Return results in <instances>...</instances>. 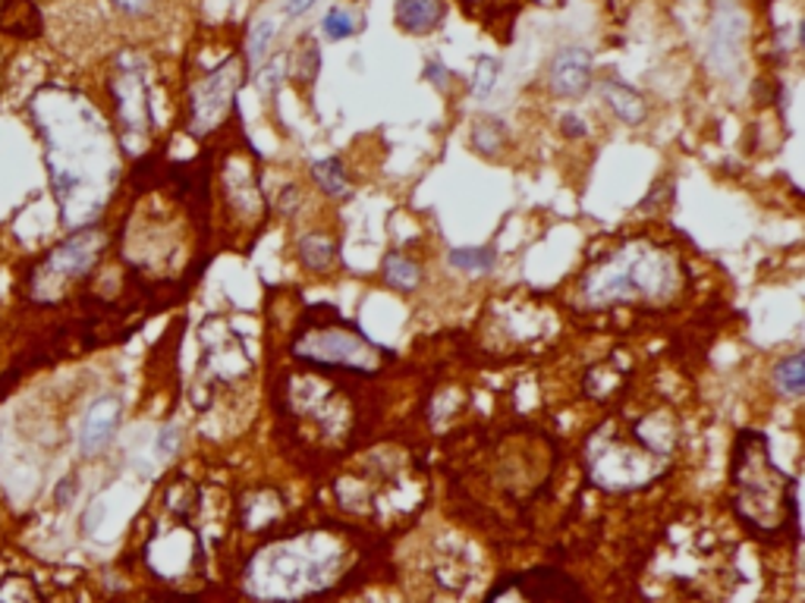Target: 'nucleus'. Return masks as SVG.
<instances>
[{
  "mask_svg": "<svg viewBox=\"0 0 805 603\" xmlns=\"http://www.w3.org/2000/svg\"><path fill=\"white\" fill-rule=\"evenodd\" d=\"M654 415L636 418L623 430H598L586 449V462L595 485L605 490H636L651 485L670 466L673 430L654 434Z\"/></svg>",
  "mask_w": 805,
  "mask_h": 603,
  "instance_id": "5",
  "label": "nucleus"
},
{
  "mask_svg": "<svg viewBox=\"0 0 805 603\" xmlns=\"http://www.w3.org/2000/svg\"><path fill=\"white\" fill-rule=\"evenodd\" d=\"M0 76H3V70H0Z\"/></svg>",
  "mask_w": 805,
  "mask_h": 603,
  "instance_id": "36",
  "label": "nucleus"
},
{
  "mask_svg": "<svg viewBox=\"0 0 805 603\" xmlns=\"http://www.w3.org/2000/svg\"><path fill=\"white\" fill-rule=\"evenodd\" d=\"M774 384H777V389H781L784 396H793V399L803 396L805 368L799 352H793V355H786V358L777 362V368H774Z\"/></svg>",
  "mask_w": 805,
  "mask_h": 603,
  "instance_id": "20",
  "label": "nucleus"
},
{
  "mask_svg": "<svg viewBox=\"0 0 805 603\" xmlns=\"http://www.w3.org/2000/svg\"><path fill=\"white\" fill-rule=\"evenodd\" d=\"M350 550L331 531H309L258 550L246 565V591L258 601L312 597L343 575Z\"/></svg>",
  "mask_w": 805,
  "mask_h": 603,
  "instance_id": "2",
  "label": "nucleus"
},
{
  "mask_svg": "<svg viewBox=\"0 0 805 603\" xmlns=\"http://www.w3.org/2000/svg\"><path fill=\"white\" fill-rule=\"evenodd\" d=\"M560 126H564V133L570 138H582L589 129H586V119L579 117V114H567V117L560 119Z\"/></svg>",
  "mask_w": 805,
  "mask_h": 603,
  "instance_id": "33",
  "label": "nucleus"
},
{
  "mask_svg": "<svg viewBox=\"0 0 805 603\" xmlns=\"http://www.w3.org/2000/svg\"><path fill=\"white\" fill-rule=\"evenodd\" d=\"M463 3H469V7H478L482 10V17L488 20L492 13H504V10H516L519 7V0H463Z\"/></svg>",
  "mask_w": 805,
  "mask_h": 603,
  "instance_id": "28",
  "label": "nucleus"
},
{
  "mask_svg": "<svg viewBox=\"0 0 805 603\" xmlns=\"http://www.w3.org/2000/svg\"><path fill=\"white\" fill-rule=\"evenodd\" d=\"M299 261H302V268L312 273H324L331 271L337 264V246L334 239H328V236H318V233H309L299 239Z\"/></svg>",
  "mask_w": 805,
  "mask_h": 603,
  "instance_id": "17",
  "label": "nucleus"
},
{
  "mask_svg": "<svg viewBox=\"0 0 805 603\" xmlns=\"http://www.w3.org/2000/svg\"><path fill=\"white\" fill-rule=\"evenodd\" d=\"M120 412H123V406H120L117 396H101V399H95L89 406L85 418H82V430H79V449H82V456H99L101 449L114 440L120 425Z\"/></svg>",
  "mask_w": 805,
  "mask_h": 603,
  "instance_id": "12",
  "label": "nucleus"
},
{
  "mask_svg": "<svg viewBox=\"0 0 805 603\" xmlns=\"http://www.w3.org/2000/svg\"><path fill=\"white\" fill-rule=\"evenodd\" d=\"M504 138H507V126H504V119H497V117L475 119V133H472V142H475V148H478L482 155H497V152H500V145H504Z\"/></svg>",
  "mask_w": 805,
  "mask_h": 603,
  "instance_id": "22",
  "label": "nucleus"
},
{
  "mask_svg": "<svg viewBox=\"0 0 805 603\" xmlns=\"http://www.w3.org/2000/svg\"><path fill=\"white\" fill-rule=\"evenodd\" d=\"M312 179L318 183V189L331 198H343L350 195V179H347V170L337 157H324V160H314L312 164Z\"/></svg>",
  "mask_w": 805,
  "mask_h": 603,
  "instance_id": "19",
  "label": "nucleus"
},
{
  "mask_svg": "<svg viewBox=\"0 0 805 603\" xmlns=\"http://www.w3.org/2000/svg\"><path fill=\"white\" fill-rule=\"evenodd\" d=\"M29 117L39 129L63 227L79 230L95 223L120 183V142L111 123L92 97L60 82H48L32 95Z\"/></svg>",
  "mask_w": 805,
  "mask_h": 603,
  "instance_id": "1",
  "label": "nucleus"
},
{
  "mask_svg": "<svg viewBox=\"0 0 805 603\" xmlns=\"http://www.w3.org/2000/svg\"><path fill=\"white\" fill-rule=\"evenodd\" d=\"M20 290H22V277L17 280L13 271H10V264L0 258V318L7 314V309H10V299H13V295H17Z\"/></svg>",
  "mask_w": 805,
  "mask_h": 603,
  "instance_id": "27",
  "label": "nucleus"
},
{
  "mask_svg": "<svg viewBox=\"0 0 805 603\" xmlns=\"http://www.w3.org/2000/svg\"><path fill=\"white\" fill-rule=\"evenodd\" d=\"M76 497V475H70V478H63L54 490V500H58V507H70V500Z\"/></svg>",
  "mask_w": 805,
  "mask_h": 603,
  "instance_id": "32",
  "label": "nucleus"
},
{
  "mask_svg": "<svg viewBox=\"0 0 805 603\" xmlns=\"http://www.w3.org/2000/svg\"><path fill=\"white\" fill-rule=\"evenodd\" d=\"M242 85V60H224L217 70L198 79L189 92V129L193 136H208L227 119L236 92Z\"/></svg>",
  "mask_w": 805,
  "mask_h": 603,
  "instance_id": "9",
  "label": "nucleus"
},
{
  "mask_svg": "<svg viewBox=\"0 0 805 603\" xmlns=\"http://www.w3.org/2000/svg\"><path fill=\"white\" fill-rule=\"evenodd\" d=\"M293 355L302 362H312L321 368H343L359 371V374H372L384 365V358L391 355L381 350L374 340L359 331L355 324L343 321L340 312L318 305L306 314L302 328L293 340Z\"/></svg>",
  "mask_w": 805,
  "mask_h": 603,
  "instance_id": "6",
  "label": "nucleus"
},
{
  "mask_svg": "<svg viewBox=\"0 0 805 603\" xmlns=\"http://www.w3.org/2000/svg\"><path fill=\"white\" fill-rule=\"evenodd\" d=\"M280 73H283V66L280 63H271L268 70H261V76H258V85H261V92L265 95H271L275 92V85H280Z\"/></svg>",
  "mask_w": 805,
  "mask_h": 603,
  "instance_id": "31",
  "label": "nucleus"
},
{
  "mask_svg": "<svg viewBox=\"0 0 805 603\" xmlns=\"http://www.w3.org/2000/svg\"><path fill=\"white\" fill-rule=\"evenodd\" d=\"M730 478H733V509L743 526L758 534H777L789 522L793 538L799 541L796 481L771 459V447L762 430H743L736 437Z\"/></svg>",
  "mask_w": 805,
  "mask_h": 603,
  "instance_id": "3",
  "label": "nucleus"
},
{
  "mask_svg": "<svg viewBox=\"0 0 805 603\" xmlns=\"http://www.w3.org/2000/svg\"><path fill=\"white\" fill-rule=\"evenodd\" d=\"M447 261L451 268L463 273H488L494 268V249L488 246H472V249H451L447 252Z\"/></svg>",
  "mask_w": 805,
  "mask_h": 603,
  "instance_id": "21",
  "label": "nucleus"
},
{
  "mask_svg": "<svg viewBox=\"0 0 805 603\" xmlns=\"http://www.w3.org/2000/svg\"><path fill=\"white\" fill-rule=\"evenodd\" d=\"M507 584L516 588L513 597H523V601H582L586 597L579 582H572L560 569H529V572L510 575Z\"/></svg>",
  "mask_w": 805,
  "mask_h": 603,
  "instance_id": "11",
  "label": "nucleus"
},
{
  "mask_svg": "<svg viewBox=\"0 0 805 603\" xmlns=\"http://www.w3.org/2000/svg\"><path fill=\"white\" fill-rule=\"evenodd\" d=\"M497 76H500V60L497 58H478L475 63V73H472V95L475 97H488L497 85Z\"/></svg>",
  "mask_w": 805,
  "mask_h": 603,
  "instance_id": "24",
  "label": "nucleus"
},
{
  "mask_svg": "<svg viewBox=\"0 0 805 603\" xmlns=\"http://www.w3.org/2000/svg\"><path fill=\"white\" fill-rule=\"evenodd\" d=\"M447 7L441 0H396V25L410 35H429L444 22Z\"/></svg>",
  "mask_w": 805,
  "mask_h": 603,
  "instance_id": "14",
  "label": "nucleus"
},
{
  "mask_svg": "<svg viewBox=\"0 0 805 603\" xmlns=\"http://www.w3.org/2000/svg\"><path fill=\"white\" fill-rule=\"evenodd\" d=\"M425 79L434 82L437 89H444V85H447V70H444L437 60H429V63H425Z\"/></svg>",
  "mask_w": 805,
  "mask_h": 603,
  "instance_id": "34",
  "label": "nucleus"
},
{
  "mask_svg": "<svg viewBox=\"0 0 805 603\" xmlns=\"http://www.w3.org/2000/svg\"><path fill=\"white\" fill-rule=\"evenodd\" d=\"M384 283L400 292L419 290V283H422V268L415 264L413 258L391 252L384 258Z\"/></svg>",
  "mask_w": 805,
  "mask_h": 603,
  "instance_id": "18",
  "label": "nucleus"
},
{
  "mask_svg": "<svg viewBox=\"0 0 805 603\" xmlns=\"http://www.w3.org/2000/svg\"><path fill=\"white\" fill-rule=\"evenodd\" d=\"M275 32L277 29L271 20H261L256 29L249 32V63H252V66H258V63L265 60V51H268V44L275 41Z\"/></svg>",
  "mask_w": 805,
  "mask_h": 603,
  "instance_id": "25",
  "label": "nucleus"
},
{
  "mask_svg": "<svg viewBox=\"0 0 805 603\" xmlns=\"http://www.w3.org/2000/svg\"><path fill=\"white\" fill-rule=\"evenodd\" d=\"M550 92L557 97H579L591 85V54L586 48H564L550 60Z\"/></svg>",
  "mask_w": 805,
  "mask_h": 603,
  "instance_id": "13",
  "label": "nucleus"
},
{
  "mask_svg": "<svg viewBox=\"0 0 805 603\" xmlns=\"http://www.w3.org/2000/svg\"><path fill=\"white\" fill-rule=\"evenodd\" d=\"M179 447V428L177 425H167V428L157 434V453L161 456H171V453H177Z\"/></svg>",
  "mask_w": 805,
  "mask_h": 603,
  "instance_id": "29",
  "label": "nucleus"
},
{
  "mask_svg": "<svg viewBox=\"0 0 805 603\" xmlns=\"http://www.w3.org/2000/svg\"><path fill=\"white\" fill-rule=\"evenodd\" d=\"M0 32L13 35V39H39V3L35 0H0Z\"/></svg>",
  "mask_w": 805,
  "mask_h": 603,
  "instance_id": "15",
  "label": "nucleus"
},
{
  "mask_svg": "<svg viewBox=\"0 0 805 603\" xmlns=\"http://www.w3.org/2000/svg\"><path fill=\"white\" fill-rule=\"evenodd\" d=\"M743 41H746V20L736 7H721L708 29V63L721 76H736L743 63Z\"/></svg>",
  "mask_w": 805,
  "mask_h": 603,
  "instance_id": "10",
  "label": "nucleus"
},
{
  "mask_svg": "<svg viewBox=\"0 0 805 603\" xmlns=\"http://www.w3.org/2000/svg\"><path fill=\"white\" fill-rule=\"evenodd\" d=\"M312 7H314V0H287V3H283V17L296 20V17H302L306 10H312Z\"/></svg>",
  "mask_w": 805,
  "mask_h": 603,
  "instance_id": "35",
  "label": "nucleus"
},
{
  "mask_svg": "<svg viewBox=\"0 0 805 603\" xmlns=\"http://www.w3.org/2000/svg\"><path fill=\"white\" fill-rule=\"evenodd\" d=\"M601 95L608 101V107L613 111V117L620 119V123H627V126H639L646 114H649V107H646V101L642 95L636 92V89H629L623 82H617V79H608L605 85H601Z\"/></svg>",
  "mask_w": 805,
  "mask_h": 603,
  "instance_id": "16",
  "label": "nucleus"
},
{
  "mask_svg": "<svg viewBox=\"0 0 805 603\" xmlns=\"http://www.w3.org/2000/svg\"><path fill=\"white\" fill-rule=\"evenodd\" d=\"M359 25H362V20H355L347 7H334V10H328V17L321 20V32H324V39L328 41H343L350 39V35H355Z\"/></svg>",
  "mask_w": 805,
  "mask_h": 603,
  "instance_id": "23",
  "label": "nucleus"
},
{
  "mask_svg": "<svg viewBox=\"0 0 805 603\" xmlns=\"http://www.w3.org/2000/svg\"><path fill=\"white\" fill-rule=\"evenodd\" d=\"M318 66H321V54H318V44L312 39L302 41V48H299V82H314L318 76Z\"/></svg>",
  "mask_w": 805,
  "mask_h": 603,
  "instance_id": "26",
  "label": "nucleus"
},
{
  "mask_svg": "<svg viewBox=\"0 0 805 603\" xmlns=\"http://www.w3.org/2000/svg\"><path fill=\"white\" fill-rule=\"evenodd\" d=\"M107 242L111 236L92 223L73 230V236H66L60 246L39 258L35 268L22 277V295L29 299V305H41V309L60 305L85 277L95 273L107 252Z\"/></svg>",
  "mask_w": 805,
  "mask_h": 603,
  "instance_id": "7",
  "label": "nucleus"
},
{
  "mask_svg": "<svg viewBox=\"0 0 805 603\" xmlns=\"http://www.w3.org/2000/svg\"><path fill=\"white\" fill-rule=\"evenodd\" d=\"M680 287V261L651 242H629L601 258L582 280V299L595 309L629 302H664Z\"/></svg>",
  "mask_w": 805,
  "mask_h": 603,
  "instance_id": "4",
  "label": "nucleus"
},
{
  "mask_svg": "<svg viewBox=\"0 0 805 603\" xmlns=\"http://www.w3.org/2000/svg\"><path fill=\"white\" fill-rule=\"evenodd\" d=\"M155 3L157 0H114V7L126 17H145Z\"/></svg>",
  "mask_w": 805,
  "mask_h": 603,
  "instance_id": "30",
  "label": "nucleus"
},
{
  "mask_svg": "<svg viewBox=\"0 0 805 603\" xmlns=\"http://www.w3.org/2000/svg\"><path fill=\"white\" fill-rule=\"evenodd\" d=\"M107 92L114 101L117 117L120 152L130 157H145V148L155 136V107H152V82H148V63L123 51L114 60V70L107 79Z\"/></svg>",
  "mask_w": 805,
  "mask_h": 603,
  "instance_id": "8",
  "label": "nucleus"
}]
</instances>
